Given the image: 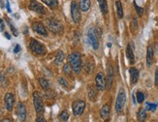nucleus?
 <instances>
[{"label": "nucleus", "mask_w": 158, "mask_h": 122, "mask_svg": "<svg viewBox=\"0 0 158 122\" xmlns=\"http://www.w3.org/2000/svg\"><path fill=\"white\" fill-rule=\"evenodd\" d=\"M29 49H31V51L33 53L37 54V55H44L46 53L45 46L42 45L41 43H39L37 40H34V39H32V40L30 41Z\"/></svg>", "instance_id": "3"}, {"label": "nucleus", "mask_w": 158, "mask_h": 122, "mask_svg": "<svg viewBox=\"0 0 158 122\" xmlns=\"http://www.w3.org/2000/svg\"><path fill=\"white\" fill-rule=\"evenodd\" d=\"M1 121H12L11 119H9V118H4V119H2Z\"/></svg>", "instance_id": "41"}, {"label": "nucleus", "mask_w": 158, "mask_h": 122, "mask_svg": "<svg viewBox=\"0 0 158 122\" xmlns=\"http://www.w3.org/2000/svg\"><path fill=\"white\" fill-rule=\"evenodd\" d=\"M7 84H8L7 77H6V76H5L4 72H0V86L6 87Z\"/></svg>", "instance_id": "25"}, {"label": "nucleus", "mask_w": 158, "mask_h": 122, "mask_svg": "<svg viewBox=\"0 0 158 122\" xmlns=\"http://www.w3.org/2000/svg\"><path fill=\"white\" fill-rule=\"evenodd\" d=\"M153 55H154V52H153V48L152 46H149L148 48V51H146V65L150 66L153 62Z\"/></svg>", "instance_id": "16"}, {"label": "nucleus", "mask_w": 158, "mask_h": 122, "mask_svg": "<svg viewBox=\"0 0 158 122\" xmlns=\"http://www.w3.org/2000/svg\"><path fill=\"white\" fill-rule=\"evenodd\" d=\"M69 118V113L67 110H62L61 113L59 114V119L61 121H67Z\"/></svg>", "instance_id": "27"}, {"label": "nucleus", "mask_w": 158, "mask_h": 122, "mask_svg": "<svg viewBox=\"0 0 158 122\" xmlns=\"http://www.w3.org/2000/svg\"><path fill=\"white\" fill-rule=\"evenodd\" d=\"M155 84H158V68H157V70L156 72H155Z\"/></svg>", "instance_id": "39"}, {"label": "nucleus", "mask_w": 158, "mask_h": 122, "mask_svg": "<svg viewBox=\"0 0 158 122\" xmlns=\"http://www.w3.org/2000/svg\"><path fill=\"white\" fill-rule=\"evenodd\" d=\"M129 73H130V80H131V84H137L138 80H139V71L134 67H131L129 69Z\"/></svg>", "instance_id": "15"}, {"label": "nucleus", "mask_w": 158, "mask_h": 122, "mask_svg": "<svg viewBox=\"0 0 158 122\" xmlns=\"http://www.w3.org/2000/svg\"><path fill=\"white\" fill-rule=\"evenodd\" d=\"M5 2H6V6H7V10H8V12L11 13L12 11H11V8H10V3H9V1L8 0H5Z\"/></svg>", "instance_id": "36"}, {"label": "nucleus", "mask_w": 158, "mask_h": 122, "mask_svg": "<svg viewBox=\"0 0 158 122\" xmlns=\"http://www.w3.org/2000/svg\"><path fill=\"white\" fill-rule=\"evenodd\" d=\"M71 70H72V68H71V66L70 64H65L64 65V67H63V72H64L65 74H67V75H70L71 74Z\"/></svg>", "instance_id": "32"}, {"label": "nucleus", "mask_w": 158, "mask_h": 122, "mask_svg": "<svg viewBox=\"0 0 158 122\" xmlns=\"http://www.w3.org/2000/svg\"><path fill=\"white\" fill-rule=\"evenodd\" d=\"M1 114H2V110L0 109V115H1Z\"/></svg>", "instance_id": "42"}, {"label": "nucleus", "mask_w": 158, "mask_h": 122, "mask_svg": "<svg viewBox=\"0 0 158 122\" xmlns=\"http://www.w3.org/2000/svg\"><path fill=\"white\" fill-rule=\"evenodd\" d=\"M19 51H21V46L16 45L15 49H14V52H15V53H18V52H19Z\"/></svg>", "instance_id": "35"}, {"label": "nucleus", "mask_w": 158, "mask_h": 122, "mask_svg": "<svg viewBox=\"0 0 158 122\" xmlns=\"http://www.w3.org/2000/svg\"><path fill=\"white\" fill-rule=\"evenodd\" d=\"M80 6L76 1H72L71 3V16L72 19L75 23H79L81 21V11H80Z\"/></svg>", "instance_id": "4"}, {"label": "nucleus", "mask_w": 158, "mask_h": 122, "mask_svg": "<svg viewBox=\"0 0 158 122\" xmlns=\"http://www.w3.org/2000/svg\"><path fill=\"white\" fill-rule=\"evenodd\" d=\"M85 109V102L82 101V100H78V101H75L73 105H72V110H73V113L74 115L79 116L82 114L84 110Z\"/></svg>", "instance_id": "7"}, {"label": "nucleus", "mask_w": 158, "mask_h": 122, "mask_svg": "<svg viewBox=\"0 0 158 122\" xmlns=\"http://www.w3.org/2000/svg\"><path fill=\"white\" fill-rule=\"evenodd\" d=\"M99 3V7H100V10L102 11V13L104 15H106L108 13V5H107V1L106 0H97Z\"/></svg>", "instance_id": "21"}, {"label": "nucleus", "mask_w": 158, "mask_h": 122, "mask_svg": "<svg viewBox=\"0 0 158 122\" xmlns=\"http://www.w3.org/2000/svg\"><path fill=\"white\" fill-rule=\"evenodd\" d=\"M14 103H15V97H14V95L12 93H7L4 98V104L8 112H11L13 110Z\"/></svg>", "instance_id": "12"}, {"label": "nucleus", "mask_w": 158, "mask_h": 122, "mask_svg": "<svg viewBox=\"0 0 158 122\" xmlns=\"http://www.w3.org/2000/svg\"><path fill=\"white\" fill-rule=\"evenodd\" d=\"M4 23H3V21H2V19H0V30H1V31H3L4 30Z\"/></svg>", "instance_id": "37"}, {"label": "nucleus", "mask_w": 158, "mask_h": 122, "mask_svg": "<svg viewBox=\"0 0 158 122\" xmlns=\"http://www.w3.org/2000/svg\"><path fill=\"white\" fill-rule=\"evenodd\" d=\"M106 80H107L108 89H111V88H112V85H113V70H112V67H111V66L108 67V77Z\"/></svg>", "instance_id": "17"}, {"label": "nucleus", "mask_w": 158, "mask_h": 122, "mask_svg": "<svg viewBox=\"0 0 158 122\" xmlns=\"http://www.w3.org/2000/svg\"><path fill=\"white\" fill-rule=\"evenodd\" d=\"M87 38L88 41H89L91 47L95 49H99V42H98V38H97V34L95 32V29L94 28H89L87 31Z\"/></svg>", "instance_id": "8"}, {"label": "nucleus", "mask_w": 158, "mask_h": 122, "mask_svg": "<svg viewBox=\"0 0 158 122\" xmlns=\"http://www.w3.org/2000/svg\"><path fill=\"white\" fill-rule=\"evenodd\" d=\"M115 6H116V12H117L118 18L122 19L123 18V8H122V4H121V2L120 1V0L116 1Z\"/></svg>", "instance_id": "23"}, {"label": "nucleus", "mask_w": 158, "mask_h": 122, "mask_svg": "<svg viewBox=\"0 0 158 122\" xmlns=\"http://www.w3.org/2000/svg\"><path fill=\"white\" fill-rule=\"evenodd\" d=\"M39 84L41 85V87L44 88V89H46V90L49 88V82L46 79H44V77H40V79H39Z\"/></svg>", "instance_id": "26"}, {"label": "nucleus", "mask_w": 158, "mask_h": 122, "mask_svg": "<svg viewBox=\"0 0 158 122\" xmlns=\"http://www.w3.org/2000/svg\"><path fill=\"white\" fill-rule=\"evenodd\" d=\"M110 112H111L110 105L109 104H105L104 106L101 108V110H100V115H101L102 119H104V120H107V119H109Z\"/></svg>", "instance_id": "14"}, {"label": "nucleus", "mask_w": 158, "mask_h": 122, "mask_svg": "<svg viewBox=\"0 0 158 122\" xmlns=\"http://www.w3.org/2000/svg\"><path fill=\"white\" fill-rule=\"evenodd\" d=\"M32 28L35 32H37L38 34H40L42 36H45V37L48 36V32H47L46 27L44 26L41 23H34L32 24Z\"/></svg>", "instance_id": "13"}, {"label": "nucleus", "mask_w": 158, "mask_h": 122, "mask_svg": "<svg viewBox=\"0 0 158 122\" xmlns=\"http://www.w3.org/2000/svg\"><path fill=\"white\" fill-rule=\"evenodd\" d=\"M91 1L90 0H80V8L82 12H87L90 9Z\"/></svg>", "instance_id": "18"}, {"label": "nucleus", "mask_w": 158, "mask_h": 122, "mask_svg": "<svg viewBox=\"0 0 158 122\" xmlns=\"http://www.w3.org/2000/svg\"><path fill=\"white\" fill-rule=\"evenodd\" d=\"M144 100H145V95H144V93L143 92H138L137 93V101H138V103H143L144 102Z\"/></svg>", "instance_id": "31"}, {"label": "nucleus", "mask_w": 158, "mask_h": 122, "mask_svg": "<svg viewBox=\"0 0 158 122\" xmlns=\"http://www.w3.org/2000/svg\"><path fill=\"white\" fill-rule=\"evenodd\" d=\"M6 21H7V23H8V24H9V25H10V28H11V30H12L13 34L15 35V36H18V34H19V33H18V31H16V27L14 26V24H13V23H11V21H10V19L6 18Z\"/></svg>", "instance_id": "29"}, {"label": "nucleus", "mask_w": 158, "mask_h": 122, "mask_svg": "<svg viewBox=\"0 0 158 122\" xmlns=\"http://www.w3.org/2000/svg\"><path fill=\"white\" fill-rule=\"evenodd\" d=\"M29 9L33 11L35 13H38V14H41V15H44L46 13V9L44 8V6L42 4H40L39 2L35 1V0H32L29 4Z\"/></svg>", "instance_id": "11"}, {"label": "nucleus", "mask_w": 158, "mask_h": 122, "mask_svg": "<svg viewBox=\"0 0 158 122\" xmlns=\"http://www.w3.org/2000/svg\"><path fill=\"white\" fill-rule=\"evenodd\" d=\"M58 82H59V84H61L63 87H65V88H67V87H68V82H67V80H66L65 79H63V77H59V79H58Z\"/></svg>", "instance_id": "33"}, {"label": "nucleus", "mask_w": 158, "mask_h": 122, "mask_svg": "<svg viewBox=\"0 0 158 122\" xmlns=\"http://www.w3.org/2000/svg\"><path fill=\"white\" fill-rule=\"evenodd\" d=\"M126 103V93L125 90L123 88H120V92H118L117 98H116V102H115V110L117 112H121L124 109V106H125Z\"/></svg>", "instance_id": "2"}, {"label": "nucleus", "mask_w": 158, "mask_h": 122, "mask_svg": "<svg viewBox=\"0 0 158 122\" xmlns=\"http://www.w3.org/2000/svg\"><path fill=\"white\" fill-rule=\"evenodd\" d=\"M88 98L90 100H92V101H95V99H96V93L93 91L92 87H89V89H88Z\"/></svg>", "instance_id": "30"}, {"label": "nucleus", "mask_w": 158, "mask_h": 122, "mask_svg": "<svg viewBox=\"0 0 158 122\" xmlns=\"http://www.w3.org/2000/svg\"><path fill=\"white\" fill-rule=\"evenodd\" d=\"M137 117L139 121H145L146 119V109H140L137 113Z\"/></svg>", "instance_id": "22"}, {"label": "nucleus", "mask_w": 158, "mask_h": 122, "mask_svg": "<svg viewBox=\"0 0 158 122\" xmlns=\"http://www.w3.org/2000/svg\"><path fill=\"white\" fill-rule=\"evenodd\" d=\"M64 57H65V55H64V53H63V51H58L56 55H55V59H54L55 65H57V66L61 65L63 60H64Z\"/></svg>", "instance_id": "19"}, {"label": "nucleus", "mask_w": 158, "mask_h": 122, "mask_svg": "<svg viewBox=\"0 0 158 122\" xmlns=\"http://www.w3.org/2000/svg\"><path fill=\"white\" fill-rule=\"evenodd\" d=\"M36 121H37V122H41V121L45 122L46 120H45V118L42 117V116H39V117H37V119H36Z\"/></svg>", "instance_id": "38"}, {"label": "nucleus", "mask_w": 158, "mask_h": 122, "mask_svg": "<svg viewBox=\"0 0 158 122\" xmlns=\"http://www.w3.org/2000/svg\"><path fill=\"white\" fill-rule=\"evenodd\" d=\"M33 104H34L35 110L38 114L43 113V112H44L43 101H42V98H41L40 94H39L37 91H35V92L33 93Z\"/></svg>", "instance_id": "5"}, {"label": "nucleus", "mask_w": 158, "mask_h": 122, "mask_svg": "<svg viewBox=\"0 0 158 122\" xmlns=\"http://www.w3.org/2000/svg\"><path fill=\"white\" fill-rule=\"evenodd\" d=\"M126 56L128 58L129 62L131 63V64H133V63H134V60H135V57H134V52H133V49H131L130 45L127 46V48H126Z\"/></svg>", "instance_id": "20"}, {"label": "nucleus", "mask_w": 158, "mask_h": 122, "mask_svg": "<svg viewBox=\"0 0 158 122\" xmlns=\"http://www.w3.org/2000/svg\"><path fill=\"white\" fill-rule=\"evenodd\" d=\"M16 115H18V118L19 121L26 120V116H27L26 108L23 103H19L18 106H16Z\"/></svg>", "instance_id": "10"}, {"label": "nucleus", "mask_w": 158, "mask_h": 122, "mask_svg": "<svg viewBox=\"0 0 158 122\" xmlns=\"http://www.w3.org/2000/svg\"><path fill=\"white\" fill-rule=\"evenodd\" d=\"M68 62L70 64L72 70L75 73L79 74L82 70V55L80 52L74 51L68 56Z\"/></svg>", "instance_id": "1"}, {"label": "nucleus", "mask_w": 158, "mask_h": 122, "mask_svg": "<svg viewBox=\"0 0 158 122\" xmlns=\"http://www.w3.org/2000/svg\"><path fill=\"white\" fill-rule=\"evenodd\" d=\"M47 23H48L49 29L51 30L52 33H54V34H58V33H60L62 31V29H63L62 24L58 21H56V19H49Z\"/></svg>", "instance_id": "6"}, {"label": "nucleus", "mask_w": 158, "mask_h": 122, "mask_svg": "<svg viewBox=\"0 0 158 122\" xmlns=\"http://www.w3.org/2000/svg\"><path fill=\"white\" fill-rule=\"evenodd\" d=\"M134 6H135L136 11H137V14H138V15H139L140 16H143V14H144V9H143L142 7H139L136 3H134Z\"/></svg>", "instance_id": "34"}, {"label": "nucleus", "mask_w": 158, "mask_h": 122, "mask_svg": "<svg viewBox=\"0 0 158 122\" xmlns=\"http://www.w3.org/2000/svg\"><path fill=\"white\" fill-rule=\"evenodd\" d=\"M95 84H96V88L100 91L105 90V88H106V86H107V80H106V79H105L104 74L101 73V72H99V73L96 75Z\"/></svg>", "instance_id": "9"}, {"label": "nucleus", "mask_w": 158, "mask_h": 122, "mask_svg": "<svg viewBox=\"0 0 158 122\" xmlns=\"http://www.w3.org/2000/svg\"><path fill=\"white\" fill-rule=\"evenodd\" d=\"M157 108V104H151V103H146V108L145 109L146 110H151V112H154Z\"/></svg>", "instance_id": "28"}, {"label": "nucleus", "mask_w": 158, "mask_h": 122, "mask_svg": "<svg viewBox=\"0 0 158 122\" xmlns=\"http://www.w3.org/2000/svg\"><path fill=\"white\" fill-rule=\"evenodd\" d=\"M5 37H6L7 39H11V36L9 35V33H7V32H5Z\"/></svg>", "instance_id": "40"}, {"label": "nucleus", "mask_w": 158, "mask_h": 122, "mask_svg": "<svg viewBox=\"0 0 158 122\" xmlns=\"http://www.w3.org/2000/svg\"><path fill=\"white\" fill-rule=\"evenodd\" d=\"M42 1L46 5H48L49 8H52V9H54V8H56L57 5H58L57 0H42Z\"/></svg>", "instance_id": "24"}]
</instances>
